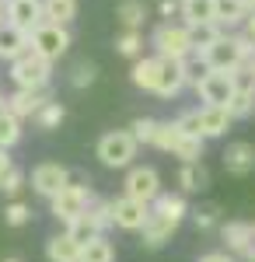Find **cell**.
I'll list each match as a JSON object with an SVG mask.
<instances>
[{"mask_svg": "<svg viewBox=\"0 0 255 262\" xmlns=\"http://www.w3.org/2000/svg\"><path fill=\"white\" fill-rule=\"evenodd\" d=\"M252 56H255V39H248L245 32L241 35H227L224 32L210 49L199 53V60L206 63V70H227V74L241 70Z\"/></svg>", "mask_w": 255, "mask_h": 262, "instance_id": "1", "label": "cell"}, {"mask_svg": "<svg viewBox=\"0 0 255 262\" xmlns=\"http://www.w3.org/2000/svg\"><path fill=\"white\" fill-rule=\"evenodd\" d=\"M151 46H154L157 56H164V60H189V56L196 53L193 32H189L185 21H182V25H172V21L157 25L154 35H151Z\"/></svg>", "mask_w": 255, "mask_h": 262, "instance_id": "2", "label": "cell"}, {"mask_svg": "<svg viewBox=\"0 0 255 262\" xmlns=\"http://www.w3.org/2000/svg\"><path fill=\"white\" fill-rule=\"evenodd\" d=\"M140 140L133 137V129H112L98 140V161L105 168H130L137 158Z\"/></svg>", "mask_w": 255, "mask_h": 262, "instance_id": "3", "label": "cell"}, {"mask_svg": "<svg viewBox=\"0 0 255 262\" xmlns=\"http://www.w3.org/2000/svg\"><path fill=\"white\" fill-rule=\"evenodd\" d=\"M49 77H53V60L39 56L35 49H32V53H25L21 60L11 63V81H14V88H28V91H46Z\"/></svg>", "mask_w": 255, "mask_h": 262, "instance_id": "4", "label": "cell"}, {"mask_svg": "<svg viewBox=\"0 0 255 262\" xmlns=\"http://www.w3.org/2000/svg\"><path fill=\"white\" fill-rule=\"evenodd\" d=\"M91 203H95V196H91V189L88 185H63V192H56L53 200H49V206H53V217L63 224L77 221V217H84L88 210H91Z\"/></svg>", "mask_w": 255, "mask_h": 262, "instance_id": "5", "label": "cell"}, {"mask_svg": "<svg viewBox=\"0 0 255 262\" xmlns=\"http://www.w3.org/2000/svg\"><path fill=\"white\" fill-rule=\"evenodd\" d=\"M235 91H238V81L227 70H206L196 81V95L203 105H231Z\"/></svg>", "mask_w": 255, "mask_h": 262, "instance_id": "6", "label": "cell"}, {"mask_svg": "<svg viewBox=\"0 0 255 262\" xmlns=\"http://www.w3.org/2000/svg\"><path fill=\"white\" fill-rule=\"evenodd\" d=\"M32 49L46 56V60L56 63L67 49H70V32H67V25H56V21H42L39 28L32 32Z\"/></svg>", "mask_w": 255, "mask_h": 262, "instance_id": "7", "label": "cell"}, {"mask_svg": "<svg viewBox=\"0 0 255 262\" xmlns=\"http://www.w3.org/2000/svg\"><path fill=\"white\" fill-rule=\"evenodd\" d=\"M112 221L122 231H143V224L151 221V203H140L133 196H119V200H112Z\"/></svg>", "mask_w": 255, "mask_h": 262, "instance_id": "8", "label": "cell"}, {"mask_svg": "<svg viewBox=\"0 0 255 262\" xmlns=\"http://www.w3.org/2000/svg\"><path fill=\"white\" fill-rule=\"evenodd\" d=\"M126 196H133L140 203H154L161 196V175H157L154 168H147V164H140V168H130V175H126Z\"/></svg>", "mask_w": 255, "mask_h": 262, "instance_id": "9", "label": "cell"}, {"mask_svg": "<svg viewBox=\"0 0 255 262\" xmlns=\"http://www.w3.org/2000/svg\"><path fill=\"white\" fill-rule=\"evenodd\" d=\"M63 185H70V171L56 161H42L35 171H32V189L46 196V200H53L56 192H63Z\"/></svg>", "mask_w": 255, "mask_h": 262, "instance_id": "10", "label": "cell"}, {"mask_svg": "<svg viewBox=\"0 0 255 262\" xmlns=\"http://www.w3.org/2000/svg\"><path fill=\"white\" fill-rule=\"evenodd\" d=\"M7 21L21 28V32H35L42 21H46V11H42V0H7Z\"/></svg>", "mask_w": 255, "mask_h": 262, "instance_id": "11", "label": "cell"}, {"mask_svg": "<svg viewBox=\"0 0 255 262\" xmlns=\"http://www.w3.org/2000/svg\"><path fill=\"white\" fill-rule=\"evenodd\" d=\"M25 53H32V35L21 32V28H14L11 21L0 25V60L14 63V60H21Z\"/></svg>", "mask_w": 255, "mask_h": 262, "instance_id": "12", "label": "cell"}, {"mask_svg": "<svg viewBox=\"0 0 255 262\" xmlns=\"http://www.w3.org/2000/svg\"><path fill=\"white\" fill-rule=\"evenodd\" d=\"M224 168H227V175H252L255 171V143L248 140H238V143H227V150H224Z\"/></svg>", "mask_w": 255, "mask_h": 262, "instance_id": "13", "label": "cell"}, {"mask_svg": "<svg viewBox=\"0 0 255 262\" xmlns=\"http://www.w3.org/2000/svg\"><path fill=\"white\" fill-rule=\"evenodd\" d=\"M235 122L227 105H203L199 108V126H203V140H217L227 133V126Z\"/></svg>", "mask_w": 255, "mask_h": 262, "instance_id": "14", "label": "cell"}, {"mask_svg": "<svg viewBox=\"0 0 255 262\" xmlns=\"http://www.w3.org/2000/svg\"><path fill=\"white\" fill-rule=\"evenodd\" d=\"M49 101L46 91H28V88H18L14 95H7V108L18 116V119H35L39 108Z\"/></svg>", "mask_w": 255, "mask_h": 262, "instance_id": "15", "label": "cell"}, {"mask_svg": "<svg viewBox=\"0 0 255 262\" xmlns=\"http://www.w3.org/2000/svg\"><path fill=\"white\" fill-rule=\"evenodd\" d=\"M175 227H178L175 221H168V217H161V213H154V210H151V221L143 224L140 242H143V248H164V245L172 242Z\"/></svg>", "mask_w": 255, "mask_h": 262, "instance_id": "16", "label": "cell"}, {"mask_svg": "<svg viewBox=\"0 0 255 262\" xmlns=\"http://www.w3.org/2000/svg\"><path fill=\"white\" fill-rule=\"evenodd\" d=\"M161 70H164V56H140L130 70V81L137 84L140 91H154Z\"/></svg>", "mask_w": 255, "mask_h": 262, "instance_id": "17", "label": "cell"}, {"mask_svg": "<svg viewBox=\"0 0 255 262\" xmlns=\"http://www.w3.org/2000/svg\"><path fill=\"white\" fill-rule=\"evenodd\" d=\"M182 88H185L182 60H164V70H161V77H157L154 95H161V98H175V95L182 91Z\"/></svg>", "mask_w": 255, "mask_h": 262, "instance_id": "18", "label": "cell"}, {"mask_svg": "<svg viewBox=\"0 0 255 262\" xmlns=\"http://www.w3.org/2000/svg\"><path fill=\"white\" fill-rule=\"evenodd\" d=\"M151 210L161 213V217H168V221L182 224V221H185V213H189V203H185L182 192H161V196L151 203Z\"/></svg>", "mask_w": 255, "mask_h": 262, "instance_id": "19", "label": "cell"}, {"mask_svg": "<svg viewBox=\"0 0 255 262\" xmlns=\"http://www.w3.org/2000/svg\"><path fill=\"white\" fill-rule=\"evenodd\" d=\"M46 259L49 262H80V245L63 231V234H56V238H49V245H46Z\"/></svg>", "mask_w": 255, "mask_h": 262, "instance_id": "20", "label": "cell"}, {"mask_svg": "<svg viewBox=\"0 0 255 262\" xmlns=\"http://www.w3.org/2000/svg\"><path fill=\"white\" fill-rule=\"evenodd\" d=\"M182 21L185 25H210V21H217V0H182Z\"/></svg>", "mask_w": 255, "mask_h": 262, "instance_id": "21", "label": "cell"}, {"mask_svg": "<svg viewBox=\"0 0 255 262\" xmlns=\"http://www.w3.org/2000/svg\"><path fill=\"white\" fill-rule=\"evenodd\" d=\"M224 242H227V248L231 252H238V255H248V248H252V224H241V221H231L224 224Z\"/></svg>", "mask_w": 255, "mask_h": 262, "instance_id": "22", "label": "cell"}, {"mask_svg": "<svg viewBox=\"0 0 255 262\" xmlns=\"http://www.w3.org/2000/svg\"><path fill=\"white\" fill-rule=\"evenodd\" d=\"M206 182H210V175L199 161H182V168H178V189L182 192H199V189H206Z\"/></svg>", "mask_w": 255, "mask_h": 262, "instance_id": "23", "label": "cell"}, {"mask_svg": "<svg viewBox=\"0 0 255 262\" xmlns=\"http://www.w3.org/2000/svg\"><path fill=\"white\" fill-rule=\"evenodd\" d=\"M42 11H46V21L70 25L77 18V0H42Z\"/></svg>", "mask_w": 255, "mask_h": 262, "instance_id": "24", "label": "cell"}, {"mask_svg": "<svg viewBox=\"0 0 255 262\" xmlns=\"http://www.w3.org/2000/svg\"><path fill=\"white\" fill-rule=\"evenodd\" d=\"M217 21L227 25V28H235V25H241V21H248V7H245V0H217Z\"/></svg>", "mask_w": 255, "mask_h": 262, "instance_id": "25", "label": "cell"}, {"mask_svg": "<svg viewBox=\"0 0 255 262\" xmlns=\"http://www.w3.org/2000/svg\"><path fill=\"white\" fill-rule=\"evenodd\" d=\"M80 262H116V248H112V242H105V234H98L95 242L80 248Z\"/></svg>", "mask_w": 255, "mask_h": 262, "instance_id": "26", "label": "cell"}, {"mask_svg": "<svg viewBox=\"0 0 255 262\" xmlns=\"http://www.w3.org/2000/svg\"><path fill=\"white\" fill-rule=\"evenodd\" d=\"M189 32H193L196 53H203V49H210V46L224 35V25H220V21H210V25H189Z\"/></svg>", "mask_w": 255, "mask_h": 262, "instance_id": "27", "label": "cell"}, {"mask_svg": "<svg viewBox=\"0 0 255 262\" xmlns=\"http://www.w3.org/2000/svg\"><path fill=\"white\" fill-rule=\"evenodd\" d=\"M116 18L122 21V28H140L143 18H147V4H143V0H122Z\"/></svg>", "mask_w": 255, "mask_h": 262, "instance_id": "28", "label": "cell"}, {"mask_svg": "<svg viewBox=\"0 0 255 262\" xmlns=\"http://www.w3.org/2000/svg\"><path fill=\"white\" fill-rule=\"evenodd\" d=\"M18 140H21V119L7 108V112H0V147L11 150Z\"/></svg>", "mask_w": 255, "mask_h": 262, "instance_id": "29", "label": "cell"}, {"mask_svg": "<svg viewBox=\"0 0 255 262\" xmlns=\"http://www.w3.org/2000/svg\"><path fill=\"white\" fill-rule=\"evenodd\" d=\"M116 53L119 56H130V60H140V53H143V35H140V28H126V32L119 35Z\"/></svg>", "mask_w": 255, "mask_h": 262, "instance_id": "30", "label": "cell"}, {"mask_svg": "<svg viewBox=\"0 0 255 262\" xmlns=\"http://www.w3.org/2000/svg\"><path fill=\"white\" fill-rule=\"evenodd\" d=\"M67 119V108H63V105H59V101H46V105H42L39 108V116H35V126H39V129H59V122Z\"/></svg>", "mask_w": 255, "mask_h": 262, "instance_id": "31", "label": "cell"}, {"mask_svg": "<svg viewBox=\"0 0 255 262\" xmlns=\"http://www.w3.org/2000/svg\"><path fill=\"white\" fill-rule=\"evenodd\" d=\"M178 137H182V126H178V122H157V133H154V143H151V147L172 154L175 143H178Z\"/></svg>", "mask_w": 255, "mask_h": 262, "instance_id": "32", "label": "cell"}, {"mask_svg": "<svg viewBox=\"0 0 255 262\" xmlns=\"http://www.w3.org/2000/svg\"><path fill=\"white\" fill-rule=\"evenodd\" d=\"M67 234H70V238H74V242H77L80 248H84L88 242H95L101 231L95 227V224H91V217L84 213V217H77V221H70V224H67Z\"/></svg>", "mask_w": 255, "mask_h": 262, "instance_id": "33", "label": "cell"}, {"mask_svg": "<svg viewBox=\"0 0 255 262\" xmlns=\"http://www.w3.org/2000/svg\"><path fill=\"white\" fill-rule=\"evenodd\" d=\"M227 108H231L235 119H248V116L255 112V88H238Z\"/></svg>", "mask_w": 255, "mask_h": 262, "instance_id": "34", "label": "cell"}, {"mask_svg": "<svg viewBox=\"0 0 255 262\" xmlns=\"http://www.w3.org/2000/svg\"><path fill=\"white\" fill-rule=\"evenodd\" d=\"M88 217H91V224L105 234V231L116 224V221H112V200H95V203H91V210H88Z\"/></svg>", "mask_w": 255, "mask_h": 262, "instance_id": "35", "label": "cell"}, {"mask_svg": "<svg viewBox=\"0 0 255 262\" xmlns=\"http://www.w3.org/2000/svg\"><path fill=\"white\" fill-rule=\"evenodd\" d=\"M95 81H98V67L95 63H77L74 74H70V84L74 88H91Z\"/></svg>", "mask_w": 255, "mask_h": 262, "instance_id": "36", "label": "cell"}, {"mask_svg": "<svg viewBox=\"0 0 255 262\" xmlns=\"http://www.w3.org/2000/svg\"><path fill=\"white\" fill-rule=\"evenodd\" d=\"M32 221V210L25 206V203H11V206H4V224H11V227H25V224Z\"/></svg>", "mask_w": 255, "mask_h": 262, "instance_id": "37", "label": "cell"}, {"mask_svg": "<svg viewBox=\"0 0 255 262\" xmlns=\"http://www.w3.org/2000/svg\"><path fill=\"white\" fill-rule=\"evenodd\" d=\"M133 137L140 143H154V133H157V119H133Z\"/></svg>", "mask_w": 255, "mask_h": 262, "instance_id": "38", "label": "cell"}, {"mask_svg": "<svg viewBox=\"0 0 255 262\" xmlns=\"http://www.w3.org/2000/svg\"><path fill=\"white\" fill-rule=\"evenodd\" d=\"M217 217H220V210H217L214 203L193 213V221H196V227H199V231H210V227H217Z\"/></svg>", "mask_w": 255, "mask_h": 262, "instance_id": "39", "label": "cell"}, {"mask_svg": "<svg viewBox=\"0 0 255 262\" xmlns=\"http://www.w3.org/2000/svg\"><path fill=\"white\" fill-rule=\"evenodd\" d=\"M21 185H25V175H21L18 168H11V171H7V179L0 182V189H4L7 196H18V192H21Z\"/></svg>", "mask_w": 255, "mask_h": 262, "instance_id": "40", "label": "cell"}, {"mask_svg": "<svg viewBox=\"0 0 255 262\" xmlns=\"http://www.w3.org/2000/svg\"><path fill=\"white\" fill-rule=\"evenodd\" d=\"M161 14L164 18H175V14H182V4L178 0H161Z\"/></svg>", "mask_w": 255, "mask_h": 262, "instance_id": "41", "label": "cell"}, {"mask_svg": "<svg viewBox=\"0 0 255 262\" xmlns=\"http://www.w3.org/2000/svg\"><path fill=\"white\" fill-rule=\"evenodd\" d=\"M11 168H14V164H11V158H7V150L0 147V182L7 179V171H11Z\"/></svg>", "mask_w": 255, "mask_h": 262, "instance_id": "42", "label": "cell"}, {"mask_svg": "<svg viewBox=\"0 0 255 262\" xmlns=\"http://www.w3.org/2000/svg\"><path fill=\"white\" fill-rule=\"evenodd\" d=\"M199 262H235V259H231L227 252H210V255H203Z\"/></svg>", "mask_w": 255, "mask_h": 262, "instance_id": "43", "label": "cell"}, {"mask_svg": "<svg viewBox=\"0 0 255 262\" xmlns=\"http://www.w3.org/2000/svg\"><path fill=\"white\" fill-rule=\"evenodd\" d=\"M245 35L255 39V14H248V21H245Z\"/></svg>", "mask_w": 255, "mask_h": 262, "instance_id": "44", "label": "cell"}, {"mask_svg": "<svg viewBox=\"0 0 255 262\" xmlns=\"http://www.w3.org/2000/svg\"><path fill=\"white\" fill-rule=\"evenodd\" d=\"M0 25H7V0H0Z\"/></svg>", "mask_w": 255, "mask_h": 262, "instance_id": "45", "label": "cell"}, {"mask_svg": "<svg viewBox=\"0 0 255 262\" xmlns=\"http://www.w3.org/2000/svg\"><path fill=\"white\" fill-rule=\"evenodd\" d=\"M245 259H252V262H255V224H252V248H248V255H245Z\"/></svg>", "mask_w": 255, "mask_h": 262, "instance_id": "46", "label": "cell"}, {"mask_svg": "<svg viewBox=\"0 0 255 262\" xmlns=\"http://www.w3.org/2000/svg\"><path fill=\"white\" fill-rule=\"evenodd\" d=\"M245 7H248V14H255V0H245Z\"/></svg>", "mask_w": 255, "mask_h": 262, "instance_id": "47", "label": "cell"}, {"mask_svg": "<svg viewBox=\"0 0 255 262\" xmlns=\"http://www.w3.org/2000/svg\"><path fill=\"white\" fill-rule=\"evenodd\" d=\"M245 67H248V70H252V77H255V56H252V60H248V63H245Z\"/></svg>", "mask_w": 255, "mask_h": 262, "instance_id": "48", "label": "cell"}, {"mask_svg": "<svg viewBox=\"0 0 255 262\" xmlns=\"http://www.w3.org/2000/svg\"><path fill=\"white\" fill-rule=\"evenodd\" d=\"M0 112H7V98L4 95H0Z\"/></svg>", "mask_w": 255, "mask_h": 262, "instance_id": "49", "label": "cell"}, {"mask_svg": "<svg viewBox=\"0 0 255 262\" xmlns=\"http://www.w3.org/2000/svg\"><path fill=\"white\" fill-rule=\"evenodd\" d=\"M4 262H21V259H18V255H11V259H4Z\"/></svg>", "mask_w": 255, "mask_h": 262, "instance_id": "50", "label": "cell"}, {"mask_svg": "<svg viewBox=\"0 0 255 262\" xmlns=\"http://www.w3.org/2000/svg\"><path fill=\"white\" fill-rule=\"evenodd\" d=\"M178 4H182V0H178Z\"/></svg>", "mask_w": 255, "mask_h": 262, "instance_id": "51", "label": "cell"}]
</instances>
